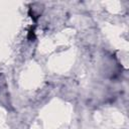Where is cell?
Masks as SVG:
<instances>
[{"mask_svg": "<svg viewBox=\"0 0 129 129\" xmlns=\"http://www.w3.org/2000/svg\"><path fill=\"white\" fill-rule=\"evenodd\" d=\"M27 38L29 40H34L35 38V32H34V27H30L29 31H28V34H27Z\"/></svg>", "mask_w": 129, "mask_h": 129, "instance_id": "1", "label": "cell"}]
</instances>
